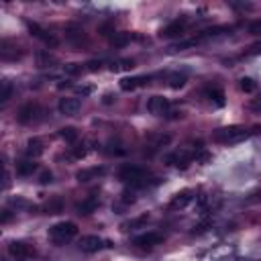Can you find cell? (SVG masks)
Listing matches in <instances>:
<instances>
[{
	"mask_svg": "<svg viewBox=\"0 0 261 261\" xmlns=\"http://www.w3.org/2000/svg\"><path fill=\"white\" fill-rule=\"evenodd\" d=\"M249 135H251V130H249V128L239 126V124H232V126L216 128V130L212 133V139H214L216 143H222V145H234V143L245 141Z\"/></svg>",
	"mask_w": 261,
	"mask_h": 261,
	"instance_id": "1",
	"label": "cell"
},
{
	"mask_svg": "<svg viewBox=\"0 0 261 261\" xmlns=\"http://www.w3.org/2000/svg\"><path fill=\"white\" fill-rule=\"evenodd\" d=\"M75 234H77V226H75V222H69V220L57 222L49 228V239L55 245H65L71 239H75Z\"/></svg>",
	"mask_w": 261,
	"mask_h": 261,
	"instance_id": "2",
	"label": "cell"
},
{
	"mask_svg": "<svg viewBox=\"0 0 261 261\" xmlns=\"http://www.w3.org/2000/svg\"><path fill=\"white\" fill-rule=\"evenodd\" d=\"M104 247H112V243H110V241H104V239L98 237V234H86V237H82V239L77 241V249H80L82 253H98V251L104 249Z\"/></svg>",
	"mask_w": 261,
	"mask_h": 261,
	"instance_id": "3",
	"label": "cell"
},
{
	"mask_svg": "<svg viewBox=\"0 0 261 261\" xmlns=\"http://www.w3.org/2000/svg\"><path fill=\"white\" fill-rule=\"evenodd\" d=\"M145 175H149V171L145 169V167H141V165H130V163H124L120 169H118V177L124 181V184H135V181H139V179H143Z\"/></svg>",
	"mask_w": 261,
	"mask_h": 261,
	"instance_id": "4",
	"label": "cell"
},
{
	"mask_svg": "<svg viewBox=\"0 0 261 261\" xmlns=\"http://www.w3.org/2000/svg\"><path fill=\"white\" fill-rule=\"evenodd\" d=\"M196 198V192L194 190H181L177 192L171 200H169V210H184L186 206H190Z\"/></svg>",
	"mask_w": 261,
	"mask_h": 261,
	"instance_id": "5",
	"label": "cell"
},
{
	"mask_svg": "<svg viewBox=\"0 0 261 261\" xmlns=\"http://www.w3.org/2000/svg\"><path fill=\"white\" fill-rule=\"evenodd\" d=\"M169 106H171L169 100L163 98V96H151L149 102H147V110L155 116H165L169 112Z\"/></svg>",
	"mask_w": 261,
	"mask_h": 261,
	"instance_id": "6",
	"label": "cell"
},
{
	"mask_svg": "<svg viewBox=\"0 0 261 261\" xmlns=\"http://www.w3.org/2000/svg\"><path fill=\"white\" fill-rule=\"evenodd\" d=\"M186 18H177V20H173V22H169L167 27H163L161 31H159V37H163V39H173V37H181L184 33H186Z\"/></svg>",
	"mask_w": 261,
	"mask_h": 261,
	"instance_id": "7",
	"label": "cell"
},
{
	"mask_svg": "<svg viewBox=\"0 0 261 261\" xmlns=\"http://www.w3.org/2000/svg\"><path fill=\"white\" fill-rule=\"evenodd\" d=\"M8 253L12 257H16V259H27V257H33L35 255V249L29 243H24V241H12L8 245Z\"/></svg>",
	"mask_w": 261,
	"mask_h": 261,
	"instance_id": "8",
	"label": "cell"
},
{
	"mask_svg": "<svg viewBox=\"0 0 261 261\" xmlns=\"http://www.w3.org/2000/svg\"><path fill=\"white\" fill-rule=\"evenodd\" d=\"M37 114H39V106L33 104V102H29V104H22V106L18 108L16 120H18L20 124H29V122H33V120L37 118Z\"/></svg>",
	"mask_w": 261,
	"mask_h": 261,
	"instance_id": "9",
	"label": "cell"
},
{
	"mask_svg": "<svg viewBox=\"0 0 261 261\" xmlns=\"http://www.w3.org/2000/svg\"><path fill=\"white\" fill-rule=\"evenodd\" d=\"M204 98H208L210 104H214L216 108H222L224 106V92L220 86H206L204 88Z\"/></svg>",
	"mask_w": 261,
	"mask_h": 261,
	"instance_id": "10",
	"label": "cell"
},
{
	"mask_svg": "<svg viewBox=\"0 0 261 261\" xmlns=\"http://www.w3.org/2000/svg\"><path fill=\"white\" fill-rule=\"evenodd\" d=\"M80 106H82V102H80L77 98L65 96V98H61V100H59V104H57V110H59L61 114H65V116H73V114H77Z\"/></svg>",
	"mask_w": 261,
	"mask_h": 261,
	"instance_id": "11",
	"label": "cell"
},
{
	"mask_svg": "<svg viewBox=\"0 0 261 261\" xmlns=\"http://www.w3.org/2000/svg\"><path fill=\"white\" fill-rule=\"evenodd\" d=\"M106 173V167L102 165H92V167H84L75 173V179L77 181H92V179H98L100 175Z\"/></svg>",
	"mask_w": 261,
	"mask_h": 261,
	"instance_id": "12",
	"label": "cell"
},
{
	"mask_svg": "<svg viewBox=\"0 0 261 261\" xmlns=\"http://www.w3.org/2000/svg\"><path fill=\"white\" fill-rule=\"evenodd\" d=\"M163 241V234H159V232H143V234H139V237H135L133 239V245L135 247H155V245H159Z\"/></svg>",
	"mask_w": 261,
	"mask_h": 261,
	"instance_id": "13",
	"label": "cell"
},
{
	"mask_svg": "<svg viewBox=\"0 0 261 261\" xmlns=\"http://www.w3.org/2000/svg\"><path fill=\"white\" fill-rule=\"evenodd\" d=\"M232 27H226V24H218V27H210L206 31H202L200 35H196V41L202 43V41H208V39H216V37H222L226 33H230Z\"/></svg>",
	"mask_w": 261,
	"mask_h": 261,
	"instance_id": "14",
	"label": "cell"
},
{
	"mask_svg": "<svg viewBox=\"0 0 261 261\" xmlns=\"http://www.w3.org/2000/svg\"><path fill=\"white\" fill-rule=\"evenodd\" d=\"M192 159H194V155H190L188 151H175V153L165 155V163L167 165H175V167H188Z\"/></svg>",
	"mask_w": 261,
	"mask_h": 261,
	"instance_id": "15",
	"label": "cell"
},
{
	"mask_svg": "<svg viewBox=\"0 0 261 261\" xmlns=\"http://www.w3.org/2000/svg\"><path fill=\"white\" fill-rule=\"evenodd\" d=\"M149 84V75H133V77H122L120 80V90L124 92H133L141 86H147Z\"/></svg>",
	"mask_w": 261,
	"mask_h": 261,
	"instance_id": "16",
	"label": "cell"
},
{
	"mask_svg": "<svg viewBox=\"0 0 261 261\" xmlns=\"http://www.w3.org/2000/svg\"><path fill=\"white\" fill-rule=\"evenodd\" d=\"M98 206H100L98 198H96V196H88V198H84L82 202H77V204H75V210H77V214H80V216H88V214L96 212V208H98Z\"/></svg>",
	"mask_w": 261,
	"mask_h": 261,
	"instance_id": "17",
	"label": "cell"
},
{
	"mask_svg": "<svg viewBox=\"0 0 261 261\" xmlns=\"http://www.w3.org/2000/svg\"><path fill=\"white\" fill-rule=\"evenodd\" d=\"M27 29L31 31V35H33V37H37V39L45 41L47 45H57V39H55L53 35H49L45 29H41L37 22H31V20H29V22H27Z\"/></svg>",
	"mask_w": 261,
	"mask_h": 261,
	"instance_id": "18",
	"label": "cell"
},
{
	"mask_svg": "<svg viewBox=\"0 0 261 261\" xmlns=\"http://www.w3.org/2000/svg\"><path fill=\"white\" fill-rule=\"evenodd\" d=\"M43 151H45V147H43V143H41L39 139H29V143H27V155H29L31 159L41 157Z\"/></svg>",
	"mask_w": 261,
	"mask_h": 261,
	"instance_id": "19",
	"label": "cell"
},
{
	"mask_svg": "<svg viewBox=\"0 0 261 261\" xmlns=\"http://www.w3.org/2000/svg\"><path fill=\"white\" fill-rule=\"evenodd\" d=\"M33 171H37V163H35L33 159H29V161H18V163H16V173H18V175L27 177V175H33Z\"/></svg>",
	"mask_w": 261,
	"mask_h": 261,
	"instance_id": "20",
	"label": "cell"
},
{
	"mask_svg": "<svg viewBox=\"0 0 261 261\" xmlns=\"http://www.w3.org/2000/svg\"><path fill=\"white\" fill-rule=\"evenodd\" d=\"M149 220V214H141L139 218H130V220H124L122 224H120V230H133V228H139V226H143L145 222Z\"/></svg>",
	"mask_w": 261,
	"mask_h": 261,
	"instance_id": "21",
	"label": "cell"
},
{
	"mask_svg": "<svg viewBox=\"0 0 261 261\" xmlns=\"http://www.w3.org/2000/svg\"><path fill=\"white\" fill-rule=\"evenodd\" d=\"M186 82H188V75H186V73H179V71L169 73V77H167V84H169V88H173V90L184 88V86H186Z\"/></svg>",
	"mask_w": 261,
	"mask_h": 261,
	"instance_id": "22",
	"label": "cell"
},
{
	"mask_svg": "<svg viewBox=\"0 0 261 261\" xmlns=\"http://www.w3.org/2000/svg\"><path fill=\"white\" fill-rule=\"evenodd\" d=\"M110 71H128L135 67V61L133 59H116V61H110Z\"/></svg>",
	"mask_w": 261,
	"mask_h": 261,
	"instance_id": "23",
	"label": "cell"
},
{
	"mask_svg": "<svg viewBox=\"0 0 261 261\" xmlns=\"http://www.w3.org/2000/svg\"><path fill=\"white\" fill-rule=\"evenodd\" d=\"M43 210H45V214H59L61 210H63V200L61 198H51L45 206H43Z\"/></svg>",
	"mask_w": 261,
	"mask_h": 261,
	"instance_id": "24",
	"label": "cell"
},
{
	"mask_svg": "<svg viewBox=\"0 0 261 261\" xmlns=\"http://www.w3.org/2000/svg\"><path fill=\"white\" fill-rule=\"evenodd\" d=\"M239 90L245 92V94H251V92L257 90V82L253 77H241L239 80Z\"/></svg>",
	"mask_w": 261,
	"mask_h": 261,
	"instance_id": "25",
	"label": "cell"
},
{
	"mask_svg": "<svg viewBox=\"0 0 261 261\" xmlns=\"http://www.w3.org/2000/svg\"><path fill=\"white\" fill-rule=\"evenodd\" d=\"M128 41H130V33H114V35L110 37V43H112L114 47H124Z\"/></svg>",
	"mask_w": 261,
	"mask_h": 261,
	"instance_id": "26",
	"label": "cell"
},
{
	"mask_svg": "<svg viewBox=\"0 0 261 261\" xmlns=\"http://www.w3.org/2000/svg\"><path fill=\"white\" fill-rule=\"evenodd\" d=\"M59 137H61L63 141H67V143H75V141H77V130H75L73 126H63V128L59 130Z\"/></svg>",
	"mask_w": 261,
	"mask_h": 261,
	"instance_id": "27",
	"label": "cell"
},
{
	"mask_svg": "<svg viewBox=\"0 0 261 261\" xmlns=\"http://www.w3.org/2000/svg\"><path fill=\"white\" fill-rule=\"evenodd\" d=\"M169 143V137L167 135H157L155 139H153V143H151V149H161V147H165Z\"/></svg>",
	"mask_w": 261,
	"mask_h": 261,
	"instance_id": "28",
	"label": "cell"
},
{
	"mask_svg": "<svg viewBox=\"0 0 261 261\" xmlns=\"http://www.w3.org/2000/svg\"><path fill=\"white\" fill-rule=\"evenodd\" d=\"M10 96H12V86H10V82H2V96H0V102H6Z\"/></svg>",
	"mask_w": 261,
	"mask_h": 261,
	"instance_id": "29",
	"label": "cell"
},
{
	"mask_svg": "<svg viewBox=\"0 0 261 261\" xmlns=\"http://www.w3.org/2000/svg\"><path fill=\"white\" fill-rule=\"evenodd\" d=\"M37 59H39V65H43V67H45V65H49L51 61H55V57H53V55H49V53H45V51H41V53L37 55Z\"/></svg>",
	"mask_w": 261,
	"mask_h": 261,
	"instance_id": "30",
	"label": "cell"
},
{
	"mask_svg": "<svg viewBox=\"0 0 261 261\" xmlns=\"http://www.w3.org/2000/svg\"><path fill=\"white\" fill-rule=\"evenodd\" d=\"M86 145L82 143V145H75V147H71V155L75 157V159H82V157H86Z\"/></svg>",
	"mask_w": 261,
	"mask_h": 261,
	"instance_id": "31",
	"label": "cell"
},
{
	"mask_svg": "<svg viewBox=\"0 0 261 261\" xmlns=\"http://www.w3.org/2000/svg\"><path fill=\"white\" fill-rule=\"evenodd\" d=\"M98 31H100L102 35H110V37H112V35L116 33V31H114V24H112V22H102Z\"/></svg>",
	"mask_w": 261,
	"mask_h": 261,
	"instance_id": "32",
	"label": "cell"
},
{
	"mask_svg": "<svg viewBox=\"0 0 261 261\" xmlns=\"http://www.w3.org/2000/svg\"><path fill=\"white\" fill-rule=\"evenodd\" d=\"M67 37H69L71 41H82V39H84L82 31H80V29H73V27H69V29H67Z\"/></svg>",
	"mask_w": 261,
	"mask_h": 261,
	"instance_id": "33",
	"label": "cell"
},
{
	"mask_svg": "<svg viewBox=\"0 0 261 261\" xmlns=\"http://www.w3.org/2000/svg\"><path fill=\"white\" fill-rule=\"evenodd\" d=\"M102 65H104V61H102V59H92V61H88V63H86V69H88V71H98Z\"/></svg>",
	"mask_w": 261,
	"mask_h": 261,
	"instance_id": "34",
	"label": "cell"
},
{
	"mask_svg": "<svg viewBox=\"0 0 261 261\" xmlns=\"http://www.w3.org/2000/svg\"><path fill=\"white\" fill-rule=\"evenodd\" d=\"M63 71L69 73V75H73V73H80L82 71V65L80 63H67V65H63Z\"/></svg>",
	"mask_w": 261,
	"mask_h": 261,
	"instance_id": "35",
	"label": "cell"
},
{
	"mask_svg": "<svg viewBox=\"0 0 261 261\" xmlns=\"http://www.w3.org/2000/svg\"><path fill=\"white\" fill-rule=\"evenodd\" d=\"M51 181H53V173H51V171H41L39 184H41V186H47V184H51Z\"/></svg>",
	"mask_w": 261,
	"mask_h": 261,
	"instance_id": "36",
	"label": "cell"
},
{
	"mask_svg": "<svg viewBox=\"0 0 261 261\" xmlns=\"http://www.w3.org/2000/svg\"><path fill=\"white\" fill-rule=\"evenodd\" d=\"M249 33H253V35H261V18H259V20H253V22L249 24Z\"/></svg>",
	"mask_w": 261,
	"mask_h": 261,
	"instance_id": "37",
	"label": "cell"
},
{
	"mask_svg": "<svg viewBox=\"0 0 261 261\" xmlns=\"http://www.w3.org/2000/svg\"><path fill=\"white\" fill-rule=\"evenodd\" d=\"M75 92H77L80 96H90V94L94 92V88H92V86H77Z\"/></svg>",
	"mask_w": 261,
	"mask_h": 261,
	"instance_id": "38",
	"label": "cell"
},
{
	"mask_svg": "<svg viewBox=\"0 0 261 261\" xmlns=\"http://www.w3.org/2000/svg\"><path fill=\"white\" fill-rule=\"evenodd\" d=\"M259 202H261V192H255L249 198H245V204H259Z\"/></svg>",
	"mask_w": 261,
	"mask_h": 261,
	"instance_id": "39",
	"label": "cell"
},
{
	"mask_svg": "<svg viewBox=\"0 0 261 261\" xmlns=\"http://www.w3.org/2000/svg\"><path fill=\"white\" fill-rule=\"evenodd\" d=\"M10 204H12V206H16V208H24V206H29V204H27V200H22V198H12V200H10Z\"/></svg>",
	"mask_w": 261,
	"mask_h": 261,
	"instance_id": "40",
	"label": "cell"
},
{
	"mask_svg": "<svg viewBox=\"0 0 261 261\" xmlns=\"http://www.w3.org/2000/svg\"><path fill=\"white\" fill-rule=\"evenodd\" d=\"M249 106H251V110L259 112V110H261V94H259V96H257V98H255V100H253V102H251Z\"/></svg>",
	"mask_w": 261,
	"mask_h": 261,
	"instance_id": "41",
	"label": "cell"
},
{
	"mask_svg": "<svg viewBox=\"0 0 261 261\" xmlns=\"http://www.w3.org/2000/svg\"><path fill=\"white\" fill-rule=\"evenodd\" d=\"M255 53H261V43H257V45H253V47H251V51H249L247 55H255Z\"/></svg>",
	"mask_w": 261,
	"mask_h": 261,
	"instance_id": "42",
	"label": "cell"
},
{
	"mask_svg": "<svg viewBox=\"0 0 261 261\" xmlns=\"http://www.w3.org/2000/svg\"><path fill=\"white\" fill-rule=\"evenodd\" d=\"M10 218H12V212H10V210H4V214H2V224L8 222Z\"/></svg>",
	"mask_w": 261,
	"mask_h": 261,
	"instance_id": "43",
	"label": "cell"
},
{
	"mask_svg": "<svg viewBox=\"0 0 261 261\" xmlns=\"http://www.w3.org/2000/svg\"><path fill=\"white\" fill-rule=\"evenodd\" d=\"M112 100H116V96H114V94H106V96H104V100H102V102H104V104H110V102H112Z\"/></svg>",
	"mask_w": 261,
	"mask_h": 261,
	"instance_id": "44",
	"label": "cell"
}]
</instances>
